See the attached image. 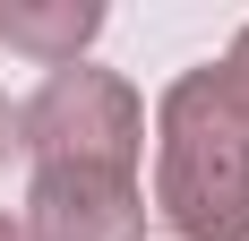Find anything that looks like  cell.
I'll use <instances>...</instances> for the list:
<instances>
[{
    "mask_svg": "<svg viewBox=\"0 0 249 241\" xmlns=\"http://www.w3.org/2000/svg\"><path fill=\"white\" fill-rule=\"evenodd\" d=\"M18 146L26 164H103V172H138L146 155V103L138 86L112 69H52L35 95L18 103Z\"/></svg>",
    "mask_w": 249,
    "mask_h": 241,
    "instance_id": "2",
    "label": "cell"
},
{
    "mask_svg": "<svg viewBox=\"0 0 249 241\" xmlns=\"http://www.w3.org/2000/svg\"><path fill=\"white\" fill-rule=\"evenodd\" d=\"M9 146H18V112L0 103V164H9Z\"/></svg>",
    "mask_w": 249,
    "mask_h": 241,
    "instance_id": "6",
    "label": "cell"
},
{
    "mask_svg": "<svg viewBox=\"0 0 249 241\" xmlns=\"http://www.w3.org/2000/svg\"><path fill=\"white\" fill-rule=\"evenodd\" d=\"M95 35H103L95 0H9L0 9V43L26 52V60H43V69H69Z\"/></svg>",
    "mask_w": 249,
    "mask_h": 241,
    "instance_id": "4",
    "label": "cell"
},
{
    "mask_svg": "<svg viewBox=\"0 0 249 241\" xmlns=\"http://www.w3.org/2000/svg\"><path fill=\"white\" fill-rule=\"evenodd\" d=\"M215 69H224V86H232V103H241V112H249V26H241V35H232V52H224V60H215Z\"/></svg>",
    "mask_w": 249,
    "mask_h": 241,
    "instance_id": "5",
    "label": "cell"
},
{
    "mask_svg": "<svg viewBox=\"0 0 249 241\" xmlns=\"http://www.w3.org/2000/svg\"><path fill=\"white\" fill-rule=\"evenodd\" d=\"M0 241H18V224H9V216H0Z\"/></svg>",
    "mask_w": 249,
    "mask_h": 241,
    "instance_id": "7",
    "label": "cell"
},
{
    "mask_svg": "<svg viewBox=\"0 0 249 241\" xmlns=\"http://www.w3.org/2000/svg\"><path fill=\"white\" fill-rule=\"evenodd\" d=\"M155 216L180 241H249V112L224 69H180L155 103Z\"/></svg>",
    "mask_w": 249,
    "mask_h": 241,
    "instance_id": "1",
    "label": "cell"
},
{
    "mask_svg": "<svg viewBox=\"0 0 249 241\" xmlns=\"http://www.w3.org/2000/svg\"><path fill=\"white\" fill-rule=\"evenodd\" d=\"M18 241H146V190L103 164H35Z\"/></svg>",
    "mask_w": 249,
    "mask_h": 241,
    "instance_id": "3",
    "label": "cell"
}]
</instances>
